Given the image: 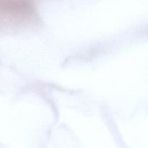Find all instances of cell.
<instances>
[{"label": "cell", "mask_w": 148, "mask_h": 148, "mask_svg": "<svg viewBox=\"0 0 148 148\" xmlns=\"http://www.w3.org/2000/svg\"><path fill=\"white\" fill-rule=\"evenodd\" d=\"M37 17L34 2L30 0H1L0 23L7 26L31 23Z\"/></svg>", "instance_id": "1"}]
</instances>
